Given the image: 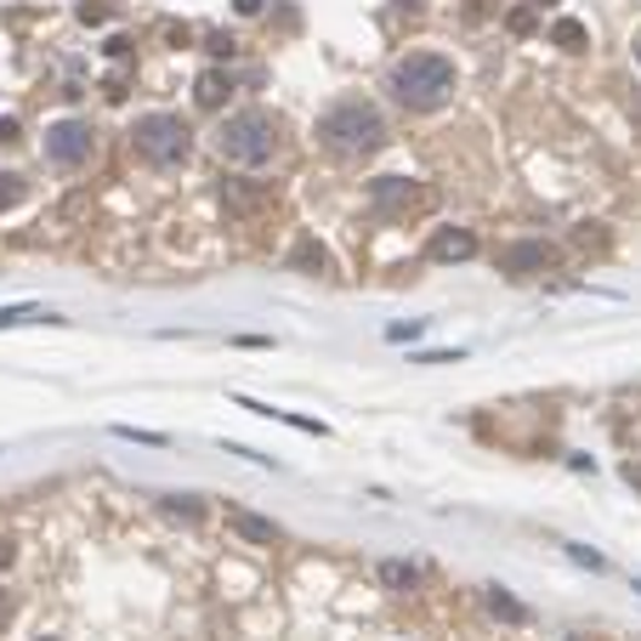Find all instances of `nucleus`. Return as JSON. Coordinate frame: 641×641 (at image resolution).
Here are the masks:
<instances>
[{
    "label": "nucleus",
    "instance_id": "ddd939ff",
    "mask_svg": "<svg viewBox=\"0 0 641 641\" xmlns=\"http://www.w3.org/2000/svg\"><path fill=\"white\" fill-rule=\"evenodd\" d=\"M488 608H495L500 619H511V624H522V619H528V613H522V608L506 597V590H488Z\"/></svg>",
    "mask_w": 641,
    "mask_h": 641
},
{
    "label": "nucleus",
    "instance_id": "f257e3e1",
    "mask_svg": "<svg viewBox=\"0 0 641 641\" xmlns=\"http://www.w3.org/2000/svg\"><path fill=\"white\" fill-rule=\"evenodd\" d=\"M318 142L340 160H369L386 142V120L369 96H335V103L318 114Z\"/></svg>",
    "mask_w": 641,
    "mask_h": 641
},
{
    "label": "nucleus",
    "instance_id": "20e7f679",
    "mask_svg": "<svg viewBox=\"0 0 641 641\" xmlns=\"http://www.w3.org/2000/svg\"><path fill=\"white\" fill-rule=\"evenodd\" d=\"M131 147L154 165V171H176L187 154H193V136H187V125L176 120V114H136V125H131Z\"/></svg>",
    "mask_w": 641,
    "mask_h": 641
},
{
    "label": "nucleus",
    "instance_id": "a211bd4d",
    "mask_svg": "<svg viewBox=\"0 0 641 641\" xmlns=\"http://www.w3.org/2000/svg\"><path fill=\"white\" fill-rule=\"evenodd\" d=\"M635 63H641V34H635Z\"/></svg>",
    "mask_w": 641,
    "mask_h": 641
},
{
    "label": "nucleus",
    "instance_id": "39448f33",
    "mask_svg": "<svg viewBox=\"0 0 641 641\" xmlns=\"http://www.w3.org/2000/svg\"><path fill=\"white\" fill-rule=\"evenodd\" d=\"M91 154H96V131L85 120H58L52 131H45V160H52L58 171H80Z\"/></svg>",
    "mask_w": 641,
    "mask_h": 641
},
{
    "label": "nucleus",
    "instance_id": "6e6552de",
    "mask_svg": "<svg viewBox=\"0 0 641 641\" xmlns=\"http://www.w3.org/2000/svg\"><path fill=\"white\" fill-rule=\"evenodd\" d=\"M466 256H477V238L471 233H437L431 238V262H466Z\"/></svg>",
    "mask_w": 641,
    "mask_h": 641
},
{
    "label": "nucleus",
    "instance_id": "9b49d317",
    "mask_svg": "<svg viewBox=\"0 0 641 641\" xmlns=\"http://www.w3.org/2000/svg\"><path fill=\"white\" fill-rule=\"evenodd\" d=\"M227 91H233V85H227V74H216V69H211V74L200 80V109H222V103H227Z\"/></svg>",
    "mask_w": 641,
    "mask_h": 641
},
{
    "label": "nucleus",
    "instance_id": "2eb2a0df",
    "mask_svg": "<svg viewBox=\"0 0 641 641\" xmlns=\"http://www.w3.org/2000/svg\"><path fill=\"white\" fill-rule=\"evenodd\" d=\"M380 579H386V584H415L420 573H415L409 562H386V568H380Z\"/></svg>",
    "mask_w": 641,
    "mask_h": 641
},
{
    "label": "nucleus",
    "instance_id": "f3484780",
    "mask_svg": "<svg viewBox=\"0 0 641 641\" xmlns=\"http://www.w3.org/2000/svg\"><path fill=\"white\" fill-rule=\"evenodd\" d=\"M624 477H630V482H641V466H624Z\"/></svg>",
    "mask_w": 641,
    "mask_h": 641
},
{
    "label": "nucleus",
    "instance_id": "1a4fd4ad",
    "mask_svg": "<svg viewBox=\"0 0 641 641\" xmlns=\"http://www.w3.org/2000/svg\"><path fill=\"white\" fill-rule=\"evenodd\" d=\"M222 205H227L233 216H251L256 205H267V193L251 187V182H227V187H222Z\"/></svg>",
    "mask_w": 641,
    "mask_h": 641
},
{
    "label": "nucleus",
    "instance_id": "0eeeda50",
    "mask_svg": "<svg viewBox=\"0 0 641 641\" xmlns=\"http://www.w3.org/2000/svg\"><path fill=\"white\" fill-rule=\"evenodd\" d=\"M369 200H375L380 211H409V205L420 200V193H415V187H409L404 176H380V182L369 187Z\"/></svg>",
    "mask_w": 641,
    "mask_h": 641
},
{
    "label": "nucleus",
    "instance_id": "f8f14e48",
    "mask_svg": "<svg viewBox=\"0 0 641 641\" xmlns=\"http://www.w3.org/2000/svg\"><path fill=\"white\" fill-rule=\"evenodd\" d=\"M551 40L562 45V52H579V45H584V23H579V18H562V23L551 29Z\"/></svg>",
    "mask_w": 641,
    "mask_h": 641
},
{
    "label": "nucleus",
    "instance_id": "7ed1b4c3",
    "mask_svg": "<svg viewBox=\"0 0 641 641\" xmlns=\"http://www.w3.org/2000/svg\"><path fill=\"white\" fill-rule=\"evenodd\" d=\"M216 154L233 165H267L278 154V120L262 109H238L216 125Z\"/></svg>",
    "mask_w": 641,
    "mask_h": 641
},
{
    "label": "nucleus",
    "instance_id": "4468645a",
    "mask_svg": "<svg viewBox=\"0 0 641 641\" xmlns=\"http://www.w3.org/2000/svg\"><path fill=\"white\" fill-rule=\"evenodd\" d=\"M23 193H29V187H23V176H12V171H7V176H0V211H12V205L23 200Z\"/></svg>",
    "mask_w": 641,
    "mask_h": 641
},
{
    "label": "nucleus",
    "instance_id": "dca6fc26",
    "mask_svg": "<svg viewBox=\"0 0 641 641\" xmlns=\"http://www.w3.org/2000/svg\"><path fill=\"white\" fill-rule=\"evenodd\" d=\"M295 262H302V267H318V273H329V256L318 251V244H302V251H295Z\"/></svg>",
    "mask_w": 641,
    "mask_h": 641
},
{
    "label": "nucleus",
    "instance_id": "9d476101",
    "mask_svg": "<svg viewBox=\"0 0 641 641\" xmlns=\"http://www.w3.org/2000/svg\"><path fill=\"white\" fill-rule=\"evenodd\" d=\"M233 528H238L244 539H256V546H273V539H278V528H273V522H262V517H244V511H233Z\"/></svg>",
    "mask_w": 641,
    "mask_h": 641
},
{
    "label": "nucleus",
    "instance_id": "f03ea898",
    "mask_svg": "<svg viewBox=\"0 0 641 641\" xmlns=\"http://www.w3.org/2000/svg\"><path fill=\"white\" fill-rule=\"evenodd\" d=\"M455 58H442V52H409V58H398L391 63V74H386V91L398 96L404 109H415V114H431V109H442L455 96Z\"/></svg>",
    "mask_w": 641,
    "mask_h": 641
},
{
    "label": "nucleus",
    "instance_id": "423d86ee",
    "mask_svg": "<svg viewBox=\"0 0 641 641\" xmlns=\"http://www.w3.org/2000/svg\"><path fill=\"white\" fill-rule=\"evenodd\" d=\"M500 267H506L511 278H533V273L551 267V251H546L539 238H522V244H506V251H500Z\"/></svg>",
    "mask_w": 641,
    "mask_h": 641
}]
</instances>
